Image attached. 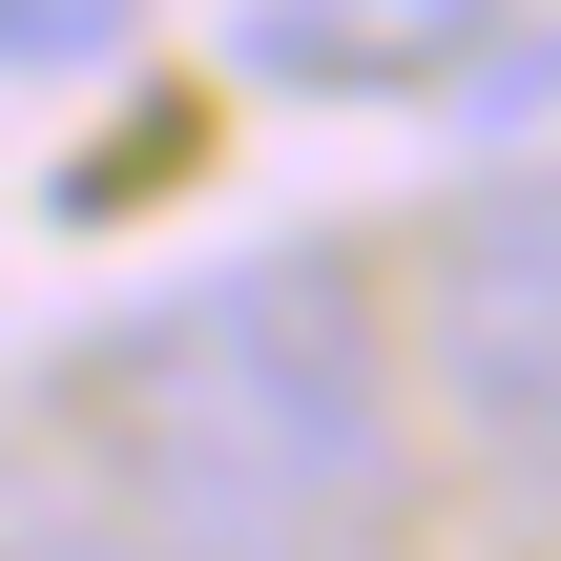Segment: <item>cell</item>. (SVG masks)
<instances>
[{"label":"cell","mask_w":561,"mask_h":561,"mask_svg":"<svg viewBox=\"0 0 561 561\" xmlns=\"http://www.w3.org/2000/svg\"><path fill=\"white\" fill-rule=\"evenodd\" d=\"M125 520L167 561H396L416 520V437H396V333L354 291V250H229L167 312H125V354L83 375Z\"/></svg>","instance_id":"cell-1"},{"label":"cell","mask_w":561,"mask_h":561,"mask_svg":"<svg viewBox=\"0 0 561 561\" xmlns=\"http://www.w3.org/2000/svg\"><path fill=\"white\" fill-rule=\"evenodd\" d=\"M416 354H437L458 437L561 500V146H500V167L437 208V250H416Z\"/></svg>","instance_id":"cell-2"},{"label":"cell","mask_w":561,"mask_h":561,"mask_svg":"<svg viewBox=\"0 0 561 561\" xmlns=\"http://www.w3.org/2000/svg\"><path fill=\"white\" fill-rule=\"evenodd\" d=\"M500 42V0H250L229 62L291 83V104H396V83H458Z\"/></svg>","instance_id":"cell-3"},{"label":"cell","mask_w":561,"mask_h":561,"mask_svg":"<svg viewBox=\"0 0 561 561\" xmlns=\"http://www.w3.org/2000/svg\"><path fill=\"white\" fill-rule=\"evenodd\" d=\"M0 561H167V541H146L125 500H83V479H21V458H0Z\"/></svg>","instance_id":"cell-4"},{"label":"cell","mask_w":561,"mask_h":561,"mask_svg":"<svg viewBox=\"0 0 561 561\" xmlns=\"http://www.w3.org/2000/svg\"><path fill=\"white\" fill-rule=\"evenodd\" d=\"M146 0H0V83H62V62H125Z\"/></svg>","instance_id":"cell-5"}]
</instances>
